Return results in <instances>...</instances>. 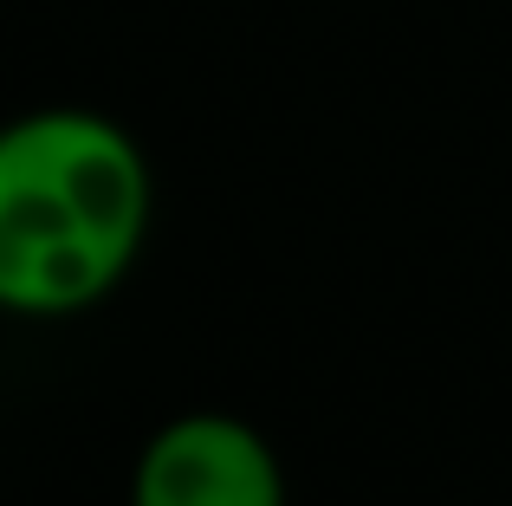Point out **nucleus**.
<instances>
[{
	"instance_id": "f257e3e1",
	"label": "nucleus",
	"mask_w": 512,
	"mask_h": 506,
	"mask_svg": "<svg viewBox=\"0 0 512 506\" xmlns=\"http://www.w3.org/2000/svg\"><path fill=\"white\" fill-rule=\"evenodd\" d=\"M156 169L117 117L39 104L0 124V312L78 318L143 260Z\"/></svg>"
},
{
	"instance_id": "f03ea898",
	"label": "nucleus",
	"mask_w": 512,
	"mask_h": 506,
	"mask_svg": "<svg viewBox=\"0 0 512 506\" xmlns=\"http://www.w3.org/2000/svg\"><path fill=\"white\" fill-rule=\"evenodd\" d=\"M130 506H286V468L247 416L188 409L137 448Z\"/></svg>"
}]
</instances>
